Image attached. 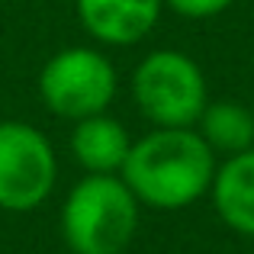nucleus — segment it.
Returning a JSON list of instances; mask_svg holds the SVG:
<instances>
[{
  "label": "nucleus",
  "instance_id": "nucleus-1",
  "mask_svg": "<svg viewBox=\"0 0 254 254\" xmlns=\"http://www.w3.org/2000/svg\"><path fill=\"white\" fill-rule=\"evenodd\" d=\"M216 177L212 148L193 129H155L129 148L123 184L138 203L184 209L196 203Z\"/></svg>",
  "mask_w": 254,
  "mask_h": 254
},
{
  "label": "nucleus",
  "instance_id": "nucleus-2",
  "mask_svg": "<svg viewBox=\"0 0 254 254\" xmlns=\"http://www.w3.org/2000/svg\"><path fill=\"white\" fill-rule=\"evenodd\" d=\"M138 225V199L113 174H90L71 190L62 232L74 254H123Z\"/></svg>",
  "mask_w": 254,
  "mask_h": 254
},
{
  "label": "nucleus",
  "instance_id": "nucleus-3",
  "mask_svg": "<svg viewBox=\"0 0 254 254\" xmlns=\"http://www.w3.org/2000/svg\"><path fill=\"white\" fill-rule=\"evenodd\" d=\"M132 97L158 129H190L206 110V77L184 52H151L132 74Z\"/></svg>",
  "mask_w": 254,
  "mask_h": 254
},
{
  "label": "nucleus",
  "instance_id": "nucleus-4",
  "mask_svg": "<svg viewBox=\"0 0 254 254\" xmlns=\"http://www.w3.org/2000/svg\"><path fill=\"white\" fill-rule=\"evenodd\" d=\"M39 93L55 116L81 123L87 116H100L113 103L116 71L97 49H64L45 62Z\"/></svg>",
  "mask_w": 254,
  "mask_h": 254
},
{
  "label": "nucleus",
  "instance_id": "nucleus-5",
  "mask_svg": "<svg viewBox=\"0 0 254 254\" xmlns=\"http://www.w3.org/2000/svg\"><path fill=\"white\" fill-rule=\"evenodd\" d=\"M55 151L26 123H0V209L29 212L55 187Z\"/></svg>",
  "mask_w": 254,
  "mask_h": 254
},
{
  "label": "nucleus",
  "instance_id": "nucleus-6",
  "mask_svg": "<svg viewBox=\"0 0 254 254\" xmlns=\"http://www.w3.org/2000/svg\"><path fill=\"white\" fill-rule=\"evenodd\" d=\"M164 0H77V16L97 42L132 45L155 29Z\"/></svg>",
  "mask_w": 254,
  "mask_h": 254
},
{
  "label": "nucleus",
  "instance_id": "nucleus-7",
  "mask_svg": "<svg viewBox=\"0 0 254 254\" xmlns=\"http://www.w3.org/2000/svg\"><path fill=\"white\" fill-rule=\"evenodd\" d=\"M209 190L225 225L254 238V148L229 158L216 171Z\"/></svg>",
  "mask_w": 254,
  "mask_h": 254
},
{
  "label": "nucleus",
  "instance_id": "nucleus-8",
  "mask_svg": "<svg viewBox=\"0 0 254 254\" xmlns=\"http://www.w3.org/2000/svg\"><path fill=\"white\" fill-rule=\"evenodd\" d=\"M71 148H74V158L81 161V168H87L90 174H113L123 171L132 142L116 119L100 113V116H87L74 126Z\"/></svg>",
  "mask_w": 254,
  "mask_h": 254
},
{
  "label": "nucleus",
  "instance_id": "nucleus-9",
  "mask_svg": "<svg viewBox=\"0 0 254 254\" xmlns=\"http://www.w3.org/2000/svg\"><path fill=\"white\" fill-rule=\"evenodd\" d=\"M199 138L216 151L235 158L242 151L254 148V113L235 100H216L206 103L199 116Z\"/></svg>",
  "mask_w": 254,
  "mask_h": 254
},
{
  "label": "nucleus",
  "instance_id": "nucleus-10",
  "mask_svg": "<svg viewBox=\"0 0 254 254\" xmlns=\"http://www.w3.org/2000/svg\"><path fill=\"white\" fill-rule=\"evenodd\" d=\"M164 3L187 19H209V16H219L222 10H229L235 0H164Z\"/></svg>",
  "mask_w": 254,
  "mask_h": 254
},
{
  "label": "nucleus",
  "instance_id": "nucleus-11",
  "mask_svg": "<svg viewBox=\"0 0 254 254\" xmlns=\"http://www.w3.org/2000/svg\"><path fill=\"white\" fill-rule=\"evenodd\" d=\"M251 113H254V110H251Z\"/></svg>",
  "mask_w": 254,
  "mask_h": 254
}]
</instances>
